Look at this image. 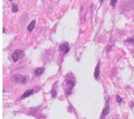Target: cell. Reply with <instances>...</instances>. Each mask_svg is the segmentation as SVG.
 I'll list each match as a JSON object with an SVG mask.
<instances>
[{
    "label": "cell",
    "mask_w": 134,
    "mask_h": 119,
    "mask_svg": "<svg viewBox=\"0 0 134 119\" xmlns=\"http://www.w3.org/2000/svg\"><path fill=\"white\" fill-rule=\"evenodd\" d=\"M34 93H35L34 90H28V91H25L24 93H23V95L21 96V98H20V99H24V98H28L29 96H31L32 94H34Z\"/></svg>",
    "instance_id": "cell-6"
},
{
    "label": "cell",
    "mask_w": 134,
    "mask_h": 119,
    "mask_svg": "<svg viewBox=\"0 0 134 119\" xmlns=\"http://www.w3.org/2000/svg\"><path fill=\"white\" fill-rule=\"evenodd\" d=\"M35 24H36V21H35V20H33V21L30 23V25L28 27V31H29V32H32V31H33L34 28H35Z\"/></svg>",
    "instance_id": "cell-9"
},
{
    "label": "cell",
    "mask_w": 134,
    "mask_h": 119,
    "mask_svg": "<svg viewBox=\"0 0 134 119\" xmlns=\"http://www.w3.org/2000/svg\"><path fill=\"white\" fill-rule=\"evenodd\" d=\"M18 5H16V4H14L13 7H12V11H13V13H16V12H18Z\"/></svg>",
    "instance_id": "cell-10"
},
{
    "label": "cell",
    "mask_w": 134,
    "mask_h": 119,
    "mask_svg": "<svg viewBox=\"0 0 134 119\" xmlns=\"http://www.w3.org/2000/svg\"><path fill=\"white\" fill-rule=\"evenodd\" d=\"M116 100H117L118 103H121V102H123V99H121V98L119 97V96H116Z\"/></svg>",
    "instance_id": "cell-13"
},
{
    "label": "cell",
    "mask_w": 134,
    "mask_h": 119,
    "mask_svg": "<svg viewBox=\"0 0 134 119\" xmlns=\"http://www.w3.org/2000/svg\"><path fill=\"white\" fill-rule=\"evenodd\" d=\"M127 42H129V43H134V37H133V38L127 39Z\"/></svg>",
    "instance_id": "cell-14"
},
{
    "label": "cell",
    "mask_w": 134,
    "mask_h": 119,
    "mask_svg": "<svg viewBox=\"0 0 134 119\" xmlns=\"http://www.w3.org/2000/svg\"><path fill=\"white\" fill-rule=\"evenodd\" d=\"M10 1H13V0H10Z\"/></svg>",
    "instance_id": "cell-16"
},
{
    "label": "cell",
    "mask_w": 134,
    "mask_h": 119,
    "mask_svg": "<svg viewBox=\"0 0 134 119\" xmlns=\"http://www.w3.org/2000/svg\"><path fill=\"white\" fill-rule=\"evenodd\" d=\"M43 72H45V69H43V68L36 69V70H35V75H36V76H40V75L43 74Z\"/></svg>",
    "instance_id": "cell-8"
},
{
    "label": "cell",
    "mask_w": 134,
    "mask_h": 119,
    "mask_svg": "<svg viewBox=\"0 0 134 119\" xmlns=\"http://www.w3.org/2000/svg\"><path fill=\"white\" fill-rule=\"evenodd\" d=\"M99 2H100V3H103V2H104V0H99Z\"/></svg>",
    "instance_id": "cell-15"
},
{
    "label": "cell",
    "mask_w": 134,
    "mask_h": 119,
    "mask_svg": "<svg viewBox=\"0 0 134 119\" xmlns=\"http://www.w3.org/2000/svg\"><path fill=\"white\" fill-rule=\"evenodd\" d=\"M23 55H24V54H23V51L22 50H16L13 53V55H12V59H13L14 62H16V61H18L19 58H21Z\"/></svg>",
    "instance_id": "cell-3"
},
{
    "label": "cell",
    "mask_w": 134,
    "mask_h": 119,
    "mask_svg": "<svg viewBox=\"0 0 134 119\" xmlns=\"http://www.w3.org/2000/svg\"><path fill=\"white\" fill-rule=\"evenodd\" d=\"M57 96V93H56V90H53V91H52V97L53 98H55Z\"/></svg>",
    "instance_id": "cell-12"
},
{
    "label": "cell",
    "mask_w": 134,
    "mask_h": 119,
    "mask_svg": "<svg viewBox=\"0 0 134 119\" xmlns=\"http://www.w3.org/2000/svg\"><path fill=\"white\" fill-rule=\"evenodd\" d=\"M59 50L62 52L63 54H66V53H68L69 50H70V46H69V43L68 42H62L61 44L59 45Z\"/></svg>",
    "instance_id": "cell-4"
},
{
    "label": "cell",
    "mask_w": 134,
    "mask_h": 119,
    "mask_svg": "<svg viewBox=\"0 0 134 119\" xmlns=\"http://www.w3.org/2000/svg\"><path fill=\"white\" fill-rule=\"evenodd\" d=\"M94 78L96 80L99 78V63H98L97 65H96V68H95V72H94Z\"/></svg>",
    "instance_id": "cell-7"
},
{
    "label": "cell",
    "mask_w": 134,
    "mask_h": 119,
    "mask_svg": "<svg viewBox=\"0 0 134 119\" xmlns=\"http://www.w3.org/2000/svg\"><path fill=\"white\" fill-rule=\"evenodd\" d=\"M13 79L17 83H20V84H25V83H27L28 81H29V77L28 76H24V75L16 74V75H14Z\"/></svg>",
    "instance_id": "cell-2"
},
{
    "label": "cell",
    "mask_w": 134,
    "mask_h": 119,
    "mask_svg": "<svg viewBox=\"0 0 134 119\" xmlns=\"http://www.w3.org/2000/svg\"><path fill=\"white\" fill-rule=\"evenodd\" d=\"M109 112H110V105H109V103L107 102V104H106V106H104V109L103 113H101V115H100V118H99V119H104L108 114H109Z\"/></svg>",
    "instance_id": "cell-5"
},
{
    "label": "cell",
    "mask_w": 134,
    "mask_h": 119,
    "mask_svg": "<svg viewBox=\"0 0 134 119\" xmlns=\"http://www.w3.org/2000/svg\"><path fill=\"white\" fill-rule=\"evenodd\" d=\"M75 85V78L73 77V75L69 74L66 77V94L70 95L72 92V89Z\"/></svg>",
    "instance_id": "cell-1"
},
{
    "label": "cell",
    "mask_w": 134,
    "mask_h": 119,
    "mask_svg": "<svg viewBox=\"0 0 134 119\" xmlns=\"http://www.w3.org/2000/svg\"><path fill=\"white\" fill-rule=\"evenodd\" d=\"M116 2H117V0H111V1H110V5L114 7L116 5Z\"/></svg>",
    "instance_id": "cell-11"
}]
</instances>
